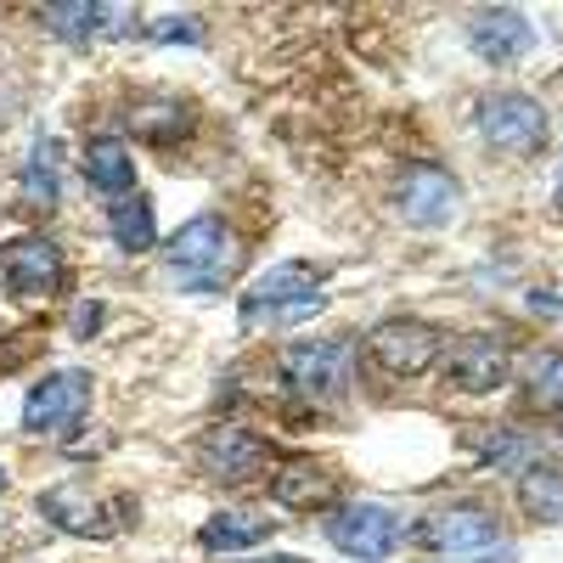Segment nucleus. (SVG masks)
Returning a JSON list of instances; mask_svg holds the SVG:
<instances>
[{"label":"nucleus","mask_w":563,"mask_h":563,"mask_svg":"<svg viewBox=\"0 0 563 563\" xmlns=\"http://www.w3.org/2000/svg\"><path fill=\"white\" fill-rule=\"evenodd\" d=\"M316 288H321V271L305 265V260H288V265H276V271L249 282L243 299H238V316L249 327H260V321H282V327L305 321V316H316Z\"/></svg>","instance_id":"nucleus-4"},{"label":"nucleus","mask_w":563,"mask_h":563,"mask_svg":"<svg viewBox=\"0 0 563 563\" xmlns=\"http://www.w3.org/2000/svg\"><path fill=\"white\" fill-rule=\"evenodd\" d=\"M147 40H153V45H198V40H203V23L169 12V18H153V23H147Z\"/></svg>","instance_id":"nucleus-25"},{"label":"nucleus","mask_w":563,"mask_h":563,"mask_svg":"<svg viewBox=\"0 0 563 563\" xmlns=\"http://www.w3.org/2000/svg\"><path fill=\"white\" fill-rule=\"evenodd\" d=\"M79 169H85V186L97 198H108V203H124V198H135V158H130V147L119 135H97V141H85V153H79Z\"/></svg>","instance_id":"nucleus-16"},{"label":"nucleus","mask_w":563,"mask_h":563,"mask_svg":"<svg viewBox=\"0 0 563 563\" xmlns=\"http://www.w3.org/2000/svg\"><path fill=\"white\" fill-rule=\"evenodd\" d=\"M231 260H238V238H231V225L220 214H198L186 220L175 238L164 243V271L175 288H220Z\"/></svg>","instance_id":"nucleus-1"},{"label":"nucleus","mask_w":563,"mask_h":563,"mask_svg":"<svg viewBox=\"0 0 563 563\" xmlns=\"http://www.w3.org/2000/svg\"><path fill=\"white\" fill-rule=\"evenodd\" d=\"M558 209H563V180H558Z\"/></svg>","instance_id":"nucleus-31"},{"label":"nucleus","mask_w":563,"mask_h":563,"mask_svg":"<svg viewBox=\"0 0 563 563\" xmlns=\"http://www.w3.org/2000/svg\"><path fill=\"white\" fill-rule=\"evenodd\" d=\"M395 209L406 214V225L417 231H440L451 225V214L462 209V186L451 169L440 164H406L400 180H395Z\"/></svg>","instance_id":"nucleus-12"},{"label":"nucleus","mask_w":563,"mask_h":563,"mask_svg":"<svg viewBox=\"0 0 563 563\" xmlns=\"http://www.w3.org/2000/svg\"><path fill=\"white\" fill-rule=\"evenodd\" d=\"M440 366L462 395H496L512 378V350L501 333H462V339H445Z\"/></svg>","instance_id":"nucleus-11"},{"label":"nucleus","mask_w":563,"mask_h":563,"mask_svg":"<svg viewBox=\"0 0 563 563\" xmlns=\"http://www.w3.org/2000/svg\"><path fill=\"white\" fill-rule=\"evenodd\" d=\"M474 130L490 153H507V158H525L547 141V108L525 90H496V97L479 102L474 113Z\"/></svg>","instance_id":"nucleus-8"},{"label":"nucleus","mask_w":563,"mask_h":563,"mask_svg":"<svg viewBox=\"0 0 563 563\" xmlns=\"http://www.w3.org/2000/svg\"><path fill=\"white\" fill-rule=\"evenodd\" d=\"M40 23L52 29L57 40H68V45H90L97 34H124V29H135L130 12H113V7H102V0H68V7H45Z\"/></svg>","instance_id":"nucleus-17"},{"label":"nucleus","mask_w":563,"mask_h":563,"mask_svg":"<svg viewBox=\"0 0 563 563\" xmlns=\"http://www.w3.org/2000/svg\"><path fill=\"white\" fill-rule=\"evenodd\" d=\"M198 467L214 479V485H249L265 474V462H271V445L243 429V422H214V429L198 434Z\"/></svg>","instance_id":"nucleus-10"},{"label":"nucleus","mask_w":563,"mask_h":563,"mask_svg":"<svg viewBox=\"0 0 563 563\" xmlns=\"http://www.w3.org/2000/svg\"><path fill=\"white\" fill-rule=\"evenodd\" d=\"M243 563H305V558H288V552H271V558H243Z\"/></svg>","instance_id":"nucleus-29"},{"label":"nucleus","mask_w":563,"mask_h":563,"mask_svg":"<svg viewBox=\"0 0 563 563\" xmlns=\"http://www.w3.org/2000/svg\"><path fill=\"white\" fill-rule=\"evenodd\" d=\"M276 536V512L271 507H220L214 519H203V530H198V547L203 552H254V547H265Z\"/></svg>","instance_id":"nucleus-15"},{"label":"nucleus","mask_w":563,"mask_h":563,"mask_svg":"<svg viewBox=\"0 0 563 563\" xmlns=\"http://www.w3.org/2000/svg\"><path fill=\"white\" fill-rule=\"evenodd\" d=\"M90 400H97V384H90V372H79V366L45 372V378L29 389V400H23V434L68 440L79 422L90 417Z\"/></svg>","instance_id":"nucleus-3"},{"label":"nucleus","mask_w":563,"mask_h":563,"mask_svg":"<svg viewBox=\"0 0 563 563\" xmlns=\"http://www.w3.org/2000/svg\"><path fill=\"white\" fill-rule=\"evenodd\" d=\"M23 198H29V209H57V198H63V186H57V141H40V147L29 153Z\"/></svg>","instance_id":"nucleus-23"},{"label":"nucleus","mask_w":563,"mask_h":563,"mask_svg":"<svg viewBox=\"0 0 563 563\" xmlns=\"http://www.w3.org/2000/svg\"><path fill=\"white\" fill-rule=\"evenodd\" d=\"M108 238H113V249L119 254H147V249H158V209H153V198H124V203H108Z\"/></svg>","instance_id":"nucleus-20"},{"label":"nucleus","mask_w":563,"mask_h":563,"mask_svg":"<svg viewBox=\"0 0 563 563\" xmlns=\"http://www.w3.org/2000/svg\"><path fill=\"white\" fill-rule=\"evenodd\" d=\"M519 507L530 525H563V467L558 462H536L519 474Z\"/></svg>","instance_id":"nucleus-21"},{"label":"nucleus","mask_w":563,"mask_h":563,"mask_svg":"<svg viewBox=\"0 0 563 563\" xmlns=\"http://www.w3.org/2000/svg\"><path fill=\"white\" fill-rule=\"evenodd\" d=\"M536 462H541V440L530 429H496L485 440V467H496V474H525Z\"/></svg>","instance_id":"nucleus-22"},{"label":"nucleus","mask_w":563,"mask_h":563,"mask_svg":"<svg viewBox=\"0 0 563 563\" xmlns=\"http://www.w3.org/2000/svg\"><path fill=\"white\" fill-rule=\"evenodd\" d=\"M467 45H474L479 63H496V68H512L536 52V29L525 12L512 7H490V12H474L467 18Z\"/></svg>","instance_id":"nucleus-14"},{"label":"nucleus","mask_w":563,"mask_h":563,"mask_svg":"<svg viewBox=\"0 0 563 563\" xmlns=\"http://www.w3.org/2000/svg\"><path fill=\"white\" fill-rule=\"evenodd\" d=\"M130 130L147 135V141H175L186 130V108L175 97H147V102L130 108Z\"/></svg>","instance_id":"nucleus-24"},{"label":"nucleus","mask_w":563,"mask_h":563,"mask_svg":"<svg viewBox=\"0 0 563 563\" xmlns=\"http://www.w3.org/2000/svg\"><path fill=\"white\" fill-rule=\"evenodd\" d=\"M102 316H108V305H102V299H85V305L74 310V339H90V333H102Z\"/></svg>","instance_id":"nucleus-27"},{"label":"nucleus","mask_w":563,"mask_h":563,"mask_svg":"<svg viewBox=\"0 0 563 563\" xmlns=\"http://www.w3.org/2000/svg\"><path fill=\"white\" fill-rule=\"evenodd\" d=\"M406 541L417 552H434L445 563H462V558H485L496 552L501 541V519L490 507H474V501H456V507H429L422 519L406 530Z\"/></svg>","instance_id":"nucleus-2"},{"label":"nucleus","mask_w":563,"mask_h":563,"mask_svg":"<svg viewBox=\"0 0 563 563\" xmlns=\"http://www.w3.org/2000/svg\"><path fill=\"white\" fill-rule=\"evenodd\" d=\"M512 378L525 389V406L536 411H563V350L558 344H536L512 361Z\"/></svg>","instance_id":"nucleus-19"},{"label":"nucleus","mask_w":563,"mask_h":563,"mask_svg":"<svg viewBox=\"0 0 563 563\" xmlns=\"http://www.w3.org/2000/svg\"><path fill=\"white\" fill-rule=\"evenodd\" d=\"M0 496H7V467H0Z\"/></svg>","instance_id":"nucleus-30"},{"label":"nucleus","mask_w":563,"mask_h":563,"mask_svg":"<svg viewBox=\"0 0 563 563\" xmlns=\"http://www.w3.org/2000/svg\"><path fill=\"white\" fill-rule=\"evenodd\" d=\"M40 519L79 541H113L130 512H119L108 496L85 490V485H52V490H40Z\"/></svg>","instance_id":"nucleus-13"},{"label":"nucleus","mask_w":563,"mask_h":563,"mask_svg":"<svg viewBox=\"0 0 563 563\" xmlns=\"http://www.w3.org/2000/svg\"><path fill=\"white\" fill-rule=\"evenodd\" d=\"M327 496H333V474H327L316 456H288V462L271 474V501H276V507L316 512V507H327Z\"/></svg>","instance_id":"nucleus-18"},{"label":"nucleus","mask_w":563,"mask_h":563,"mask_svg":"<svg viewBox=\"0 0 563 563\" xmlns=\"http://www.w3.org/2000/svg\"><path fill=\"white\" fill-rule=\"evenodd\" d=\"M552 417H558V434H563V411H552Z\"/></svg>","instance_id":"nucleus-32"},{"label":"nucleus","mask_w":563,"mask_h":563,"mask_svg":"<svg viewBox=\"0 0 563 563\" xmlns=\"http://www.w3.org/2000/svg\"><path fill=\"white\" fill-rule=\"evenodd\" d=\"M18 113H23V85H18V74H0V130H7Z\"/></svg>","instance_id":"nucleus-26"},{"label":"nucleus","mask_w":563,"mask_h":563,"mask_svg":"<svg viewBox=\"0 0 563 563\" xmlns=\"http://www.w3.org/2000/svg\"><path fill=\"white\" fill-rule=\"evenodd\" d=\"M0 282H7V294L23 299V305L52 299V294H63V282H68V260H63V249L52 238L29 231V238L0 249Z\"/></svg>","instance_id":"nucleus-9"},{"label":"nucleus","mask_w":563,"mask_h":563,"mask_svg":"<svg viewBox=\"0 0 563 563\" xmlns=\"http://www.w3.org/2000/svg\"><path fill=\"white\" fill-rule=\"evenodd\" d=\"M440 355H445V333L417 316H389L366 333V361L389 372V378H422L429 366H440Z\"/></svg>","instance_id":"nucleus-6"},{"label":"nucleus","mask_w":563,"mask_h":563,"mask_svg":"<svg viewBox=\"0 0 563 563\" xmlns=\"http://www.w3.org/2000/svg\"><path fill=\"white\" fill-rule=\"evenodd\" d=\"M327 541H333V552H344L355 563H384L400 552L406 530L384 501H339L327 512Z\"/></svg>","instance_id":"nucleus-7"},{"label":"nucleus","mask_w":563,"mask_h":563,"mask_svg":"<svg viewBox=\"0 0 563 563\" xmlns=\"http://www.w3.org/2000/svg\"><path fill=\"white\" fill-rule=\"evenodd\" d=\"M530 305H536V310H552V316H563V299H558V294H530Z\"/></svg>","instance_id":"nucleus-28"},{"label":"nucleus","mask_w":563,"mask_h":563,"mask_svg":"<svg viewBox=\"0 0 563 563\" xmlns=\"http://www.w3.org/2000/svg\"><path fill=\"white\" fill-rule=\"evenodd\" d=\"M282 389L305 406H327L350 389V344L344 339H299L282 350Z\"/></svg>","instance_id":"nucleus-5"}]
</instances>
